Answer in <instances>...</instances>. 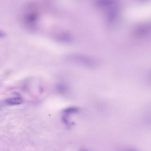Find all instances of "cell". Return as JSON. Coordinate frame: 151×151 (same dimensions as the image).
<instances>
[{"mask_svg":"<svg viewBox=\"0 0 151 151\" xmlns=\"http://www.w3.org/2000/svg\"><path fill=\"white\" fill-rule=\"evenodd\" d=\"M6 102L9 105H19L23 103V100L20 97H14L7 99Z\"/></svg>","mask_w":151,"mask_h":151,"instance_id":"1","label":"cell"}]
</instances>
